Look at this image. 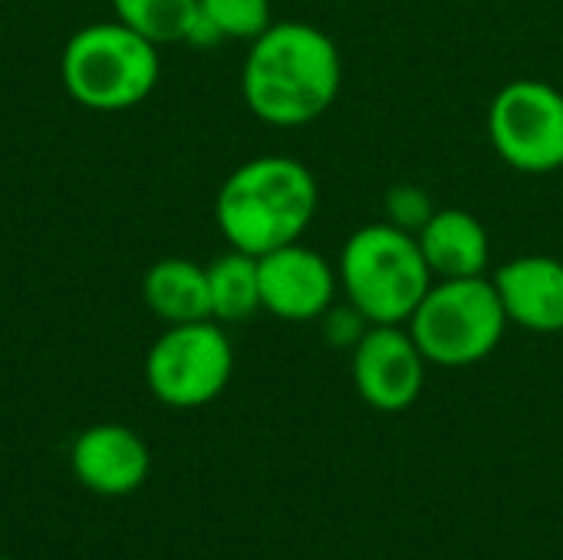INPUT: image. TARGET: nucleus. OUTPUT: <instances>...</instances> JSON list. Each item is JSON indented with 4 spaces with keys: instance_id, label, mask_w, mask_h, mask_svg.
<instances>
[{
    "instance_id": "1",
    "label": "nucleus",
    "mask_w": 563,
    "mask_h": 560,
    "mask_svg": "<svg viewBox=\"0 0 563 560\" xmlns=\"http://www.w3.org/2000/svg\"><path fill=\"white\" fill-rule=\"evenodd\" d=\"M343 86L333 36L303 20H274L247 50L241 92L247 109L277 129L310 125L327 116Z\"/></svg>"
},
{
    "instance_id": "2",
    "label": "nucleus",
    "mask_w": 563,
    "mask_h": 560,
    "mask_svg": "<svg viewBox=\"0 0 563 560\" xmlns=\"http://www.w3.org/2000/svg\"><path fill=\"white\" fill-rule=\"evenodd\" d=\"M320 205L313 172L290 155H257L238 165L214 198L224 241L244 254H271L307 234Z\"/></svg>"
},
{
    "instance_id": "3",
    "label": "nucleus",
    "mask_w": 563,
    "mask_h": 560,
    "mask_svg": "<svg viewBox=\"0 0 563 560\" xmlns=\"http://www.w3.org/2000/svg\"><path fill=\"white\" fill-rule=\"evenodd\" d=\"M336 277L343 297L376 323H409L412 310L432 287V271L416 234L376 221L353 231L340 251Z\"/></svg>"
},
{
    "instance_id": "4",
    "label": "nucleus",
    "mask_w": 563,
    "mask_h": 560,
    "mask_svg": "<svg viewBox=\"0 0 563 560\" xmlns=\"http://www.w3.org/2000/svg\"><path fill=\"white\" fill-rule=\"evenodd\" d=\"M158 73V46L119 20L76 30L59 59L66 92L96 112H122L139 106L152 96Z\"/></svg>"
},
{
    "instance_id": "5",
    "label": "nucleus",
    "mask_w": 563,
    "mask_h": 560,
    "mask_svg": "<svg viewBox=\"0 0 563 560\" xmlns=\"http://www.w3.org/2000/svg\"><path fill=\"white\" fill-rule=\"evenodd\" d=\"M406 327L432 366L462 370L488 360L511 323L495 281L482 274L432 281Z\"/></svg>"
},
{
    "instance_id": "6",
    "label": "nucleus",
    "mask_w": 563,
    "mask_h": 560,
    "mask_svg": "<svg viewBox=\"0 0 563 560\" xmlns=\"http://www.w3.org/2000/svg\"><path fill=\"white\" fill-rule=\"evenodd\" d=\"M234 373V350L218 320L172 323L145 356V386L168 409L214 403Z\"/></svg>"
},
{
    "instance_id": "7",
    "label": "nucleus",
    "mask_w": 563,
    "mask_h": 560,
    "mask_svg": "<svg viewBox=\"0 0 563 560\" xmlns=\"http://www.w3.org/2000/svg\"><path fill=\"white\" fill-rule=\"evenodd\" d=\"M488 139L505 165L525 175L563 168V89L548 79H511L488 106Z\"/></svg>"
},
{
    "instance_id": "8",
    "label": "nucleus",
    "mask_w": 563,
    "mask_h": 560,
    "mask_svg": "<svg viewBox=\"0 0 563 560\" xmlns=\"http://www.w3.org/2000/svg\"><path fill=\"white\" fill-rule=\"evenodd\" d=\"M350 353L353 386L376 413H406L422 396L429 360L406 323L369 327Z\"/></svg>"
},
{
    "instance_id": "9",
    "label": "nucleus",
    "mask_w": 563,
    "mask_h": 560,
    "mask_svg": "<svg viewBox=\"0 0 563 560\" xmlns=\"http://www.w3.org/2000/svg\"><path fill=\"white\" fill-rule=\"evenodd\" d=\"M261 307L287 323L320 320L340 294L336 267L313 248L294 241L257 257Z\"/></svg>"
},
{
    "instance_id": "10",
    "label": "nucleus",
    "mask_w": 563,
    "mask_h": 560,
    "mask_svg": "<svg viewBox=\"0 0 563 560\" xmlns=\"http://www.w3.org/2000/svg\"><path fill=\"white\" fill-rule=\"evenodd\" d=\"M73 475L99 498H125L148 479L152 455L139 432L119 422H99L82 429L69 449Z\"/></svg>"
},
{
    "instance_id": "11",
    "label": "nucleus",
    "mask_w": 563,
    "mask_h": 560,
    "mask_svg": "<svg viewBox=\"0 0 563 560\" xmlns=\"http://www.w3.org/2000/svg\"><path fill=\"white\" fill-rule=\"evenodd\" d=\"M495 290L508 323L528 333H563V261L521 254L495 271Z\"/></svg>"
},
{
    "instance_id": "12",
    "label": "nucleus",
    "mask_w": 563,
    "mask_h": 560,
    "mask_svg": "<svg viewBox=\"0 0 563 560\" xmlns=\"http://www.w3.org/2000/svg\"><path fill=\"white\" fill-rule=\"evenodd\" d=\"M416 241L435 281L482 277L492 261L488 228L465 208H435Z\"/></svg>"
},
{
    "instance_id": "13",
    "label": "nucleus",
    "mask_w": 563,
    "mask_h": 560,
    "mask_svg": "<svg viewBox=\"0 0 563 560\" xmlns=\"http://www.w3.org/2000/svg\"><path fill=\"white\" fill-rule=\"evenodd\" d=\"M142 300L168 327L211 320L208 267L188 257H162L142 277Z\"/></svg>"
},
{
    "instance_id": "14",
    "label": "nucleus",
    "mask_w": 563,
    "mask_h": 560,
    "mask_svg": "<svg viewBox=\"0 0 563 560\" xmlns=\"http://www.w3.org/2000/svg\"><path fill=\"white\" fill-rule=\"evenodd\" d=\"M208 297H211V320L218 323H244L257 310H264L257 257L238 248L214 257L208 264Z\"/></svg>"
},
{
    "instance_id": "15",
    "label": "nucleus",
    "mask_w": 563,
    "mask_h": 560,
    "mask_svg": "<svg viewBox=\"0 0 563 560\" xmlns=\"http://www.w3.org/2000/svg\"><path fill=\"white\" fill-rule=\"evenodd\" d=\"M271 23H274L271 0H198V23L188 43L195 46H214L221 40L254 43Z\"/></svg>"
},
{
    "instance_id": "16",
    "label": "nucleus",
    "mask_w": 563,
    "mask_h": 560,
    "mask_svg": "<svg viewBox=\"0 0 563 560\" xmlns=\"http://www.w3.org/2000/svg\"><path fill=\"white\" fill-rule=\"evenodd\" d=\"M115 20L162 43H188L198 23V0H112Z\"/></svg>"
},
{
    "instance_id": "17",
    "label": "nucleus",
    "mask_w": 563,
    "mask_h": 560,
    "mask_svg": "<svg viewBox=\"0 0 563 560\" xmlns=\"http://www.w3.org/2000/svg\"><path fill=\"white\" fill-rule=\"evenodd\" d=\"M383 205H386V221L409 234H419L426 221L435 215V201L419 185H393Z\"/></svg>"
},
{
    "instance_id": "18",
    "label": "nucleus",
    "mask_w": 563,
    "mask_h": 560,
    "mask_svg": "<svg viewBox=\"0 0 563 560\" xmlns=\"http://www.w3.org/2000/svg\"><path fill=\"white\" fill-rule=\"evenodd\" d=\"M320 323H323L327 343L336 347V350H353V347L363 340V333L373 327L350 300H346V304H333V307L320 317Z\"/></svg>"
},
{
    "instance_id": "19",
    "label": "nucleus",
    "mask_w": 563,
    "mask_h": 560,
    "mask_svg": "<svg viewBox=\"0 0 563 560\" xmlns=\"http://www.w3.org/2000/svg\"><path fill=\"white\" fill-rule=\"evenodd\" d=\"M0 560H10V558H0Z\"/></svg>"
}]
</instances>
